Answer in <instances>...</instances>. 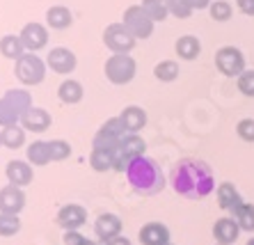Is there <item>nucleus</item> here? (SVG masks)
Instances as JSON below:
<instances>
[{
    "mask_svg": "<svg viewBox=\"0 0 254 245\" xmlns=\"http://www.w3.org/2000/svg\"><path fill=\"white\" fill-rule=\"evenodd\" d=\"M170 185L179 197L197 202L215 190V174L211 165L199 158H181L170 170Z\"/></svg>",
    "mask_w": 254,
    "mask_h": 245,
    "instance_id": "obj_1",
    "label": "nucleus"
},
{
    "mask_svg": "<svg viewBox=\"0 0 254 245\" xmlns=\"http://www.w3.org/2000/svg\"><path fill=\"white\" fill-rule=\"evenodd\" d=\"M126 181L133 188V192L142 195V197H156V195L165 190L167 185V179L163 170H160V165L149 156H137L128 163Z\"/></svg>",
    "mask_w": 254,
    "mask_h": 245,
    "instance_id": "obj_2",
    "label": "nucleus"
},
{
    "mask_svg": "<svg viewBox=\"0 0 254 245\" xmlns=\"http://www.w3.org/2000/svg\"><path fill=\"white\" fill-rule=\"evenodd\" d=\"M103 73L113 85L122 87V85H128L137 73V64L135 60L130 58V53H115L110 55L103 64Z\"/></svg>",
    "mask_w": 254,
    "mask_h": 245,
    "instance_id": "obj_3",
    "label": "nucleus"
},
{
    "mask_svg": "<svg viewBox=\"0 0 254 245\" xmlns=\"http://www.w3.org/2000/svg\"><path fill=\"white\" fill-rule=\"evenodd\" d=\"M14 73L23 87H35V85H42L46 78V62L37 53H25L14 62Z\"/></svg>",
    "mask_w": 254,
    "mask_h": 245,
    "instance_id": "obj_4",
    "label": "nucleus"
},
{
    "mask_svg": "<svg viewBox=\"0 0 254 245\" xmlns=\"http://www.w3.org/2000/svg\"><path fill=\"white\" fill-rule=\"evenodd\" d=\"M126 135V128L122 124L119 117H113V120H108L106 124L101 126L99 131H96L94 140H92V149H99V151H117L122 140Z\"/></svg>",
    "mask_w": 254,
    "mask_h": 245,
    "instance_id": "obj_5",
    "label": "nucleus"
},
{
    "mask_svg": "<svg viewBox=\"0 0 254 245\" xmlns=\"http://www.w3.org/2000/svg\"><path fill=\"white\" fill-rule=\"evenodd\" d=\"M215 69L227 78H238L248 66H245V55L236 46H222L215 53Z\"/></svg>",
    "mask_w": 254,
    "mask_h": 245,
    "instance_id": "obj_6",
    "label": "nucleus"
},
{
    "mask_svg": "<svg viewBox=\"0 0 254 245\" xmlns=\"http://www.w3.org/2000/svg\"><path fill=\"white\" fill-rule=\"evenodd\" d=\"M122 23L126 25V30L135 37V39H149V37L154 35V25H156L151 21V16L142 9V5H130L124 12V21Z\"/></svg>",
    "mask_w": 254,
    "mask_h": 245,
    "instance_id": "obj_7",
    "label": "nucleus"
},
{
    "mask_svg": "<svg viewBox=\"0 0 254 245\" xmlns=\"http://www.w3.org/2000/svg\"><path fill=\"white\" fill-rule=\"evenodd\" d=\"M135 37L130 35L128 30H126L124 23H110L103 30V44H106V48L110 51V53H130L133 48H135Z\"/></svg>",
    "mask_w": 254,
    "mask_h": 245,
    "instance_id": "obj_8",
    "label": "nucleus"
},
{
    "mask_svg": "<svg viewBox=\"0 0 254 245\" xmlns=\"http://www.w3.org/2000/svg\"><path fill=\"white\" fill-rule=\"evenodd\" d=\"M46 66L53 73H58V76H71L78 66V58L69 48L55 46V48H51L46 55Z\"/></svg>",
    "mask_w": 254,
    "mask_h": 245,
    "instance_id": "obj_9",
    "label": "nucleus"
},
{
    "mask_svg": "<svg viewBox=\"0 0 254 245\" xmlns=\"http://www.w3.org/2000/svg\"><path fill=\"white\" fill-rule=\"evenodd\" d=\"M87 222V211L80 204H64L58 211V225L64 232H80V227H85Z\"/></svg>",
    "mask_w": 254,
    "mask_h": 245,
    "instance_id": "obj_10",
    "label": "nucleus"
},
{
    "mask_svg": "<svg viewBox=\"0 0 254 245\" xmlns=\"http://www.w3.org/2000/svg\"><path fill=\"white\" fill-rule=\"evenodd\" d=\"M122 229H124V222L115 213H101L94 220V234L101 243H108V241L122 236Z\"/></svg>",
    "mask_w": 254,
    "mask_h": 245,
    "instance_id": "obj_11",
    "label": "nucleus"
},
{
    "mask_svg": "<svg viewBox=\"0 0 254 245\" xmlns=\"http://www.w3.org/2000/svg\"><path fill=\"white\" fill-rule=\"evenodd\" d=\"M18 37H21V42H23L28 53H37V51L46 48V44H48V30H46V25H42V23L23 25V30H21Z\"/></svg>",
    "mask_w": 254,
    "mask_h": 245,
    "instance_id": "obj_12",
    "label": "nucleus"
},
{
    "mask_svg": "<svg viewBox=\"0 0 254 245\" xmlns=\"http://www.w3.org/2000/svg\"><path fill=\"white\" fill-rule=\"evenodd\" d=\"M25 206V192L18 185L7 184L5 188H0V213L18 215Z\"/></svg>",
    "mask_w": 254,
    "mask_h": 245,
    "instance_id": "obj_13",
    "label": "nucleus"
},
{
    "mask_svg": "<svg viewBox=\"0 0 254 245\" xmlns=\"http://www.w3.org/2000/svg\"><path fill=\"white\" fill-rule=\"evenodd\" d=\"M238 236H241V227H238L236 218L225 215V218H218V220L213 222V239L218 241V243L234 245L238 241Z\"/></svg>",
    "mask_w": 254,
    "mask_h": 245,
    "instance_id": "obj_14",
    "label": "nucleus"
},
{
    "mask_svg": "<svg viewBox=\"0 0 254 245\" xmlns=\"http://www.w3.org/2000/svg\"><path fill=\"white\" fill-rule=\"evenodd\" d=\"M5 177L7 181L12 185H18V188H23V185H30L35 181V172H32V165L28 161H9L5 168Z\"/></svg>",
    "mask_w": 254,
    "mask_h": 245,
    "instance_id": "obj_15",
    "label": "nucleus"
},
{
    "mask_svg": "<svg viewBox=\"0 0 254 245\" xmlns=\"http://www.w3.org/2000/svg\"><path fill=\"white\" fill-rule=\"evenodd\" d=\"M51 124H53L51 113L44 110V108H37V106L21 117V126H23L28 133H46L48 128H51Z\"/></svg>",
    "mask_w": 254,
    "mask_h": 245,
    "instance_id": "obj_16",
    "label": "nucleus"
},
{
    "mask_svg": "<svg viewBox=\"0 0 254 245\" xmlns=\"http://www.w3.org/2000/svg\"><path fill=\"white\" fill-rule=\"evenodd\" d=\"M137 239H140L142 245H167L170 243V229L163 222L151 220L147 225H142Z\"/></svg>",
    "mask_w": 254,
    "mask_h": 245,
    "instance_id": "obj_17",
    "label": "nucleus"
},
{
    "mask_svg": "<svg viewBox=\"0 0 254 245\" xmlns=\"http://www.w3.org/2000/svg\"><path fill=\"white\" fill-rule=\"evenodd\" d=\"M215 197H218V206L222 211H229V213H234V211L238 209L243 204V197L241 192H238V188L231 181H222V184L215 185Z\"/></svg>",
    "mask_w": 254,
    "mask_h": 245,
    "instance_id": "obj_18",
    "label": "nucleus"
},
{
    "mask_svg": "<svg viewBox=\"0 0 254 245\" xmlns=\"http://www.w3.org/2000/svg\"><path fill=\"white\" fill-rule=\"evenodd\" d=\"M119 120L124 124L126 133H140L147 126V110L142 106H126L119 113Z\"/></svg>",
    "mask_w": 254,
    "mask_h": 245,
    "instance_id": "obj_19",
    "label": "nucleus"
},
{
    "mask_svg": "<svg viewBox=\"0 0 254 245\" xmlns=\"http://www.w3.org/2000/svg\"><path fill=\"white\" fill-rule=\"evenodd\" d=\"M2 99L9 103V108H12L18 117H23L28 110H32V108H35V106H32V94H30L25 87H18V90H7Z\"/></svg>",
    "mask_w": 254,
    "mask_h": 245,
    "instance_id": "obj_20",
    "label": "nucleus"
},
{
    "mask_svg": "<svg viewBox=\"0 0 254 245\" xmlns=\"http://www.w3.org/2000/svg\"><path fill=\"white\" fill-rule=\"evenodd\" d=\"M25 158L32 168H46L51 161V149H48V142L46 140H35V142L28 144L25 149Z\"/></svg>",
    "mask_w": 254,
    "mask_h": 245,
    "instance_id": "obj_21",
    "label": "nucleus"
},
{
    "mask_svg": "<svg viewBox=\"0 0 254 245\" xmlns=\"http://www.w3.org/2000/svg\"><path fill=\"white\" fill-rule=\"evenodd\" d=\"M85 96V90L83 85L78 83V80H73V78H66V80H62L58 87V99L62 103H66V106H76V103L83 101Z\"/></svg>",
    "mask_w": 254,
    "mask_h": 245,
    "instance_id": "obj_22",
    "label": "nucleus"
},
{
    "mask_svg": "<svg viewBox=\"0 0 254 245\" xmlns=\"http://www.w3.org/2000/svg\"><path fill=\"white\" fill-rule=\"evenodd\" d=\"M174 51H177V55L181 58V60H186V62L197 60L199 53H201V42L197 39L195 35H184V37H179L177 39Z\"/></svg>",
    "mask_w": 254,
    "mask_h": 245,
    "instance_id": "obj_23",
    "label": "nucleus"
},
{
    "mask_svg": "<svg viewBox=\"0 0 254 245\" xmlns=\"http://www.w3.org/2000/svg\"><path fill=\"white\" fill-rule=\"evenodd\" d=\"M46 23L53 28V30H66L73 23V16H71L69 7L64 5H53L46 12Z\"/></svg>",
    "mask_w": 254,
    "mask_h": 245,
    "instance_id": "obj_24",
    "label": "nucleus"
},
{
    "mask_svg": "<svg viewBox=\"0 0 254 245\" xmlns=\"http://www.w3.org/2000/svg\"><path fill=\"white\" fill-rule=\"evenodd\" d=\"M117 151H122L126 158L133 161V158H137V156H144V151H147V142H144V138L137 135V133H126Z\"/></svg>",
    "mask_w": 254,
    "mask_h": 245,
    "instance_id": "obj_25",
    "label": "nucleus"
},
{
    "mask_svg": "<svg viewBox=\"0 0 254 245\" xmlns=\"http://www.w3.org/2000/svg\"><path fill=\"white\" fill-rule=\"evenodd\" d=\"M0 53H2V58H7V60L16 62L18 58H23L28 51H25V46L18 35H5V37H0Z\"/></svg>",
    "mask_w": 254,
    "mask_h": 245,
    "instance_id": "obj_26",
    "label": "nucleus"
},
{
    "mask_svg": "<svg viewBox=\"0 0 254 245\" xmlns=\"http://www.w3.org/2000/svg\"><path fill=\"white\" fill-rule=\"evenodd\" d=\"M2 147H7V149H21L25 144V128L21 124L16 126H7V128H2Z\"/></svg>",
    "mask_w": 254,
    "mask_h": 245,
    "instance_id": "obj_27",
    "label": "nucleus"
},
{
    "mask_svg": "<svg viewBox=\"0 0 254 245\" xmlns=\"http://www.w3.org/2000/svg\"><path fill=\"white\" fill-rule=\"evenodd\" d=\"M179 73H181V69H179V62L174 60H163L154 66V76L160 83H174L179 78Z\"/></svg>",
    "mask_w": 254,
    "mask_h": 245,
    "instance_id": "obj_28",
    "label": "nucleus"
},
{
    "mask_svg": "<svg viewBox=\"0 0 254 245\" xmlns=\"http://www.w3.org/2000/svg\"><path fill=\"white\" fill-rule=\"evenodd\" d=\"M89 165L94 172H110L115 165V154L113 151H99V149H92L89 154Z\"/></svg>",
    "mask_w": 254,
    "mask_h": 245,
    "instance_id": "obj_29",
    "label": "nucleus"
},
{
    "mask_svg": "<svg viewBox=\"0 0 254 245\" xmlns=\"http://www.w3.org/2000/svg\"><path fill=\"white\" fill-rule=\"evenodd\" d=\"M231 218H236L241 232H250V234L254 232V204H245V202H243L241 206L231 213Z\"/></svg>",
    "mask_w": 254,
    "mask_h": 245,
    "instance_id": "obj_30",
    "label": "nucleus"
},
{
    "mask_svg": "<svg viewBox=\"0 0 254 245\" xmlns=\"http://www.w3.org/2000/svg\"><path fill=\"white\" fill-rule=\"evenodd\" d=\"M142 9L151 16L154 23H163L170 16V9H167L165 0H142Z\"/></svg>",
    "mask_w": 254,
    "mask_h": 245,
    "instance_id": "obj_31",
    "label": "nucleus"
},
{
    "mask_svg": "<svg viewBox=\"0 0 254 245\" xmlns=\"http://www.w3.org/2000/svg\"><path fill=\"white\" fill-rule=\"evenodd\" d=\"M208 14H211L213 21H218V23H227L234 14V7L227 2V0H213L211 7H208Z\"/></svg>",
    "mask_w": 254,
    "mask_h": 245,
    "instance_id": "obj_32",
    "label": "nucleus"
},
{
    "mask_svg": "<svg viewBox=\"0 0 254 245\" xmlns=\"http://www.w3.org/2000/svg\"><path fill=\"white\" fill-rule=\"evenodd\" d=\"M18 232H21V220H18V215L0 213V236H2V239H9V236H16Z\"/></svg>",
    "mask_w": 254,
    "mask_h": 245,
    "instance_id": "obj_33",
    "label": "nucleus"
},
{
    "mask_svg": "<svg viewBox=\"0 0 254 245\" xmlns=\"http://www.w3.org/2000/svg\"><path fill=\"white\" fill-rule=\"evenodd\" d=\"M48 149H51V161L53 163L66 161V158L71 156V151H73L66 140H51V142H48Z\"/></svg>",
    "mask_w": 254,
    "mask_h": 245,
    "instance_id": "obj_34",
    "label": "nucleus"
},
{
    "mask_svg": "<svg viewBox=\"0 0 254 245\" xmlns=\"http://www.w3.org/2000/svg\"><path fill=\"white\" fill-rule=\"evenodd\" d=\"M236 87L243 96L254 99V69H245V71L236 78Z\"/></svg>",
    "mask_w": 254,
    "mask_h": 245,
    "instance_id": "obj_35",
    "label": "nucleus"
},
{
    "mask_svg": "<svg viewBox=\"0 0 254 245\" xmlns=\"http://www.w3.org/2000/svg\"><path fill=\"white\" fill-rule=\"evenodd\" d=\"M167 2V9H170L172 16L177 18H190V14L195 12L192 7H190L188 0H165Z\"/></svg>",
    "mask_w": 254,
    "mask_h": 245,
    "instance_id": "obj_36",
    "label": "nucleus"
},
{
    "mask_svg": "<svg viewBox=\"0 0 254 245\" xmlns=\"http://www.w3.org/2000/svg\"><path fill=\"white\" fill-rule=\"evenodd\" d=\"M16 124H21V117L9 108V103L5 99H0V126L7 128V126H16Z\"/></svg>",
    "mask_w": 254,
    "mask_h": 245,
    "instance_id": "obj_37",
    "label": "nucleus"
},
{
    "mask_svg": "<svg viewBox=\"0 0 254 245\" xmlns=\"http://www.w3.org/2000/svg\"><path fill=\"white\" fill-rule=\"evenodd\" d=\"M236 135L243 140V142L254 144V120H241L236 124Z\"/></svg>",
    "mask_w": 254,
    "mask_h": 245,
    "instance_id": "obj_38",
    "label": "nucleus"
},
{
    "mask_svg": "<svg viewBox=\"0 0 254 245\" xmlns=\"http://www.w3.org/2000/svg\"><path fill=\"white\" fill-rule=\"evenodd\" d=\"M64 245H80L85 241V236L80 232H64Z\"/></svg>",
    "mask_w": 254,
    "mask_h": 245,
    "instance_id": "obj_39",
    "label": "nucleus"
},
{
    "mask_svg": "<svg viewBox=\"0 0 254 245\" xmlns=\"http://www.w3.org/2000/svg\"><path fill=\"white\" fill-rule=\"evenodd\" d=\"M236 7L245 16H254V0H236Z\"/></svg>",
    "mask_w": 254,
    "mask_h": 245,
    "instance_id": "obj_40",
    "label": "nucleus"
},
{
    "mask_svg": "<svg viewBox=\"0 0 254 245\" xmlns=\"http://www.w3.org/2000/svg\"><path fill=\"white\" fill-rule=\"evenodd\" d=\"M188 2H190V7H192V9H208L213 0H188Z\"/></svg>",
    "mask_w": 254,
    "mask_h": 245,
    "instance_id": "obj_41",
    "label": "nucleus"
},
{
    "mask_svg": "<svg viewBox=\"0 0 254 245\" xmlns=\"http://www.w3.org/2000/svg\"><path fill=\"white\" fill-rule=\"evenodd\" d=\"M103 245H130V241L126 239V236H117V239L108 241V243H103Z\"/></svg>",
    "mask_w": 254,
    "mask_h": 245,
    "instance_id": "obj_42",
    "label": "nucleus"
},
{
    "mask_svg": "<svg viewBox=\"0 0 254 245\" xmlns=\"http://www.w3.org/2000/svg\"><path fill=\"white\" fill-rule=\"evenodd\" d=\"M80 245H99V243H96V241H92V239H85Z\"/></svg>",
    "mask_w": 254,
    "mask_h": 245,
    "instance_id": "obj_43",
    "label": "nucleus"
},
{
    "mask_svg": "<svg viewBox=\"0 0 254 245\" xmlns=\"http://www.w3.org/2000/svg\"><path fill=\"white\" fill-rule=\"evenodd\" d=\"M245 245H254V236H252V239H250V241H248V243H245Z\"/></svg>",
    "mask_w": 254,
    "mask_h": 245,
    "instance_id": "obj_44",
    "label": "nucleus"
},
{
    "mask_svg": "<svg viewBox=\"0 0 254 245\" xmlns=\"http://www.w3.org/2000/svg\"><path fill=\"white\" fill-rule=\"evenodd\" d=\"M0 147H2V133H0Z\"/></svg>",
    "mask_w": 254,
    "mask_h": 245,
    "instance_id": "obj_45",
    "label": "nucleus"
},
{
    "mask_svg": "<svg viewBox=\"0 0 254 245\" xmlns=\"http://www.w3.org/2000/svg\"><path fill=\"white\" fill-rule=\"evenodd\" d=\"M218 245H222V243H218Z\"/></svg>",
    "mask_w": 254,
    "mask_h": 245,
    "instance_id": "obj_46",
    "label": "nucleus"
},
{
    "mask_svg": "<svg viewBox=\"0 0 254 245\" xmlns=\"http://www.w3.org/2000/svg\"><path fill=\"white\" fill-rule=\"evenodd\" d=\"M167 245H172V243H167Z\"/></svg>",
    "mask_w": 254,
    "mask_h": 245,
    "instance_id": "obj_47",
    "label": "nucleus"
}]
</instances>
